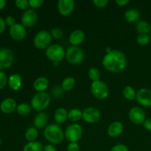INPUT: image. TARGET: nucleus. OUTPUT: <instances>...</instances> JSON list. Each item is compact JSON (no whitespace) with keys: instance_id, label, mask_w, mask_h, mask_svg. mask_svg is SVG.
Returning a JSON list of instances; mask_svg holds the SVG:
<instances>
[{"instance_id":"nucleus-22","label":"nucleus","mask_w":151,"mask_h":151,"mask_svg":"<svg viewBox=\"0 0 151 151\" xmlns=\"http://www.w3.org/2000/svg\"><path fill=\"white\" fill-rule=\"evenodd\" d=\"M54 116L58 124L63 123L68 118V112L64 108H58L56 109Z\"/></svg>"},{"instance_id":"nucleus-45","label":"nucleus","mask_w":151,"mask_h":151,"mask_svg":"<svg viewBox=\"0 0 151 151\" xmlns=\"http://www.w3.org/2000/svg\"><path fill=\"white\" fill-rule=\"evenodd\" d=\"M6 5V1L5 0H0V10L4 8Z\"/></svg>"},{"instance_id":"nucleus-32","label":"nucleus","mask_w":151,"mask_h":151,"mask_svg":"<svg viewBox=\"0 0 151 151\" xmlns=\"http://www.w3.org/2000/svg\"><path fill=\"white\" fill-rule=\"evenodd\" d=\"M150 40V35L147 34H139L137 37V42L139 45L145 46L147 45Z\"/></svg>"},{"instance_id":"nucleus-30","label":"nucleus","mask_w":151,"mask_h":151,"mask_svg":"<svg viewBox=\"0 0 151 151\" xmlns=\"http://www.w3.org/2000/svg\"><path fill=\"white\" fill-rule=\"evenodd\" d=\"M123 95L127 100H134L136 98L137 93H136L135 89L131 86L125 87L123 89Z\"/></svg>"},{"instance_id":"nucleus-29","label":"nucleus","mask_w":151,"mask_h":151,"mask_svg":"<svg viewBox=\"0 0 151 151\" xmlns=\"http://www.w3.org/2000/svg\"><path fill=\"white\" fill-rule=\"evenodd\" d=\"M17 110L18 114L22 116H27V115L29 114L32 111V107L27 103H21L19 106H17Z\"/></svg>"},{"instance_id":"nucleus-11","label":"nucleus","mask_w":151,"mask_h":151,"mask_svg":"<svg viewBox=\"0 0 151 151\" xmlns=\"http://www.w3.org/2000/svg\"><path fill=\"white\" fill-rule=\"evenodd\" d=\"M128 116L131 122L136 125L143 124L146 119V115L144 110L139 107L132 108L130 110Z\"/></svg>"},{"instance_id":"nucleus-16","label":"nucleus","mask_w":151,"mask_h":151,"mask_svg":"<svg viewBox=\"0 0 151 151\" xmlns=\"http://www.w3.org/2000/svg\"><path fill=\"white\" fill-rule=\"evenodd\" d=\"M17 104L14 99L6 98L0 104V109L4 114L13 113L17 109Z\"/></svg>"},{"instance_id":"nucleus-25","label":"nucleus","mask_w":151,"mask_h":151,"mask_svg":"<svg viewBox=\"0 0 151 151\" xmlns=\"http://www.w3.org/2000/svg\"><path fill=\"white\" fill-rule=\"evenodd\" d=\"M136 29L139 34H147L151 31V27L148 22L140 21L136 25Z\"/></svg>"},{"instance_id":"nucleus-41","label":"nucleus","mask_w":151,"mask_h":151,"mask_svg":"<svg viewBox=\"0 0 151 151\" xmlns=\"http://www.w3.org/2000/svg\"><path fill=\"white\" fill-rule=\"evenodd\" d=\"M143 125H144V128L146 130L151 131V118L145 119V121L143 123Z\"/></svg>"},{"instance_id":"nucleus-18","label":"nucleus","mask_w":151,"mask_h":151,"mask_svg":"<svg viewBox=\"0 0 151 151\" xmlns=\"http://www.w3.org/2000/svg\"><path fill=\"white\" fill-rule=\"evenodd\" d=\"M85 39V33L81 29H75L69 35V42L73 46L82 44Z\"/></svg>"},{"instance_id":"nucleus-31","label":"nucleus","mask_w":151,"mask_h":151,"mask_svg":"<svg viewBox=\"0 0 151 151\" xmlns=\"http://www.w3.org/2000/svg\"><path fill=\"white\" fill-rule=\"evenodd\" d=\"M88 78H90V80H91L93 82L100 81V72L97 68L96 67L90 68L89 70H88Z\"/></svg>"},{"instance_id":"nucleus-33","label":"nucleus","mask_w":151,"mask_h":151,"mask_svg":"<svg viewBox=\"0 0 151 151\" xmlns=\"http://www.w3.org/2000/svg\"><path fill=\"white\" fill-rule=\"evenodd\" d=\"M51 35H52V37L58 40L63 38V32L60 28H54V29H52Z\"/></svg>"},{"instance_id":"nucleus-1","label":"nucleus","mask_w":151,"mask_h":151,"mask_svg":"<svg viewBox=\"0 0 151 151\" xmlns=\"http://www.w3.org/2000/svg\"><path fill=\"white\" fill-rule=\"evenodd\" d=\"M103 65L109 72H120L126 67V57L119 50H111L103 58Z\"/></svg>"},{"instance_id":"nucleus-10","label":"nucleus","mask_w":151,"mask_h":151,"mask_svg":"<svg viewBox=\"0 0 151 151\" xmlns=\"http://www.w3.org/2000/svg\"><path fill=\"white\" fill-rule=\"evenodd\" d=\"M38 21V14L32 9H29L24 12L21 18L22 24L27 27H32L35 26Z\"/></svg>"},{"instance_id":"nucleus-35","label":"nucleus","mask_w":151,"mask_h":151,"mask_svg":"<svg viewBox=\"0 0 151 151\" xmlns=\"http://www.w3.org/2000/svg\"><path fill=\"white\" fill-rule=\"evenodd\" d=\"M7 81V78L3 72H0V89H2L6 86Z\"/></svg>"},{"instance_id":"nucleus-43","label":"nucleus","mask_w":151,"mask_h":151,"mask_svg":"<svg viewBox=\"0 0 151 151\" xmlns=\"http://www.w3.org/2000/svg\"><path fill=\"white\" fill-rule=\"evenodd\" d=\"M44 151H57V149L52 145H47L44 147Z\"/></svg>"},{"instance_id":"nucleus-15","label":"nucleus","mask_w":151,"mask_h":151,"mask_svg":"<svg viewBox=\"0 0 151 151\" xmlns=\"http://www.w3.org/2000/svg\"><path fill=\"white\" fill-rule=\"evenodd\" d=\"M10 34L11 38L16 41H22L26 36V29L21 24H15L10 27Z\"/></svg>"},{"instance_id":"nucleus-14","label":"nucleus","mask_w":151,"mask_h":151,"mask_svg":"<svg viewBox=\"0 0 151 151\" xmlns=\"http://www.w3.org/2000/svg\"><path fill=\"white\" fill-rule=\"evenodd\" d=\"M75 8L74 0H59L58 2V9L59 13L63 16L71 14Z\"/></svg>"},{"instance_id":"nucleus-4","label":"nucleus","mask_w":151,"mask_h":151,"mask_svg":"<svg viewBox=\"0 0 151 151\" xmlns=\"http://www.w3.org/2000/svg\"><path fill=\"white\" fill-rule=\"evenodd\" d=\"M46 56L53 63H59L66 56V52L62 46L52 44L46 50Z\"/></svg>"},{"instance_id":"nucleus-23","label":"nucleus","mask_w":151,"mask_h":151,"mask_svg":"<svg viewBox=\"0 0 151 151\" xmlns=\"http://www.w3.org/2000/svg\"><path fill=\"white\" fill-rule=\"evenodd\" d=\"M140 13L138 10L134 8H131L127 10L125 13V18L128 23L135 22L139 19Z\"/></svg>"},{"instance_id":"nucleus-44","label":"nucleus","mask_w":151,"mask_h":151,"mask_svg":"<svg viewBox=\"0 0 151 151\" xmlns=\"http://www.w3.org/2000/svg\"><path fill=\"white\" fill-rule=\"evenodd\" d=\"M115 2L119 6H125L130 2L129 0H116Z\"/></svg>"},{"instance_id":"nucleus-39","label":"nucleus","mask_w":151,"mask_h":151,"mask_svg":"<svg viewBox=\"0 0 151 151\" xmlns=\"http://www.w3.org/2000/svg\"><path fill=\"white\" fill-rule=\"evenodd\" d=\"M94 4L98 7H105L109 3L108 0H94Z\"/></svg>"},{"instance_id":"nucleus-19","label":"nucleus","mask_w":151,"mask_h":151,"mask_svg":"<svg viewBox=\"0 0 151 151\" xmlns=\"http://www.w3.org/2000/svg\"><path fill=\"white\" fill-rule=\"evenodd\" d=\"M49 122V116L45 112H39L37 114L34 119V125L36 128L41 129L47 126V123Z\"/></svg>"},{"instance_id":"nucleus-24","label":"nucleus","mask_w":151,"mask_h":151,"mask_svg":"<svg viewBox=\"0 0 151 151\" xmlns=\"http://www.w3.org/2000/svg\"><path fill=\"white\" fill-rule=\"evenodd\" d=\"M23 151H44V146L40 142H32L27 143Z\"/></svg>"},{"instance_id":"nucleus-2","label":"nucleus","mask_w":151,"mask_h":151,"mask_svg":"<svg viewBox=\"0 0 151 151\" xmlns=\"http://www.w3.org/2000/svg\"><path fill=\"white\" fill-rule=\"evenodd\" d=\"M44 135L47 141L55 145L60 144L64 138L63 130L57 124L47 125L44 129Z\"/></svg>"},{"instance_id":"nucleus-7","label":"nucleus","mask_w":151,"mask_h":151,"mask_svg":"<svg viewBox=\"0 0 151 151\" xmlns=\"http://www.w3.org/2000/svg\"><path fill=\"white\" fill-rule=\"evenodd\" d=\"M91 91L96 98L103 100L109 96V89L106 83L98 81L93 82L91 85Z\"/></svg>"},{"instance_id":"nucleus-21","label":"nucleus","mask_w":151,"mask_h":151,"mask_svg":"<svg viewBox=\"0 0 151 151\" xmlns=\"http://www.w3.org/2000/svg\"><path fill=\"white\" fill-rule=\"evenodd\" d=\"M49 85L48 80L44 77H39L35 81L33 86L35 89L38 92H44L47 88Z\"/></svg>"},{"instance_id":"nucleus-42","label":"nucleus","mask_w":151,"mask_h":151,"mask_svg":"<svg viewBox=\"0 0 151 151\" xmlns=\"http://www.w3.org/2000/svg\"><path fill=\"white\" fill-rule=\"evenodd\" d=\"M6 25L7 24L5 23V20L0 17V34L4 32L6 28Z\"/></svg>"},{"instance_id":"nucleus-6","label":"nucleus","mask_w":151,"mask_h":151,"mask_svg":"<svg viewBox=\"0 0 151 151\" xmlns=\"http://www.w3.org/2000/svg\"><path fill=\"white\" fill-rule=\"evenodd\" d=\"M52 40L51 33L46 30L39 31L34 38V45L38 50H44L50 47Z\"/></svg>"},{"instance_id":"nucleus-36","label":"nucleus","mask_w":151,"mask_h":151,"mask_svg":"<svg viewBox=\"0 0 151 151\" xmlns=\"http://www.w3.org/2000/svg\"><path fill=\"white\" fill-rule=\"evenodd\" d=\"M44 3V0H29V5L32 8H38Z\"/></svg>"},{"instance_id":"nucleus-47","label":"nucleus","mask_w":151,"mask_h":151,"mask_svg":"<svg viewBox=\"0 0 151 151\" xmlns=\"http://www.w3.org/2000/svg\"><path fill=\"white\" fill-rule=\"evenodd\" d=\"M150 39H151V31H150Z\"/></svg>"},{"instance_id":"nucleus-37","label":"nucleus","mask_w":151,"mask_h":151,"mask_svg":"<svg viewBox=\"0 0 151 151\" xmlns=\"http://www.w3.org/2000/svg\"><path fill=\"white\" fill-rule=\"evenodd\" d=\"M111 151H129L128 147L123 144H118L114 146Z\"/></svg>"},{"instance_id":"nucleus-27","label":"nucleus","mask_w":151,"mask_h":151,"mask_svg":"<svg viewBox=\"0 0 151 151\" xmlns=\"http://www.w3.org/2000/svg\"><path fill=\"white\" fill-rule=\"evenodd\" d=\"M38 136V131H37L36 128H33V127H30V128H27L26 132H25V138L29 142H35V140L36 139Z\"/></svg>"},{"instance_id":"nucleus-38","label":"nucleus","mask_w":151,"mask_h":151,"mask_svg":"<svg viewBox=\"0 0 151 151\" xmlns=\"http://www.w3.org/2000/svg\"><path fill=\"white\" fill-rule=\"evenodd\" d=\"M67 151H80L79 145L77 142H70L67 146Z\"/></svg>"},{"instance_id":"nucleus-20","label":"nucleus","mask_w":151,"mask_h":151,"mask_svg":"<svg viewBox=\"0 0 151 151\" xmlns=\"http://www.w3.org/2000/svg\"><path fill=\"white\" fill-rule=\"evenodd\" d=\"M22 77L19 74H13L9 77L8 85L9 87L13 91H17L22 86Z\"/></svg>"},{"instance_id":"nucleus-40","label":"nucleus","mask_w":151,"mask_h":151,"mask_svg":"<svg viewBox=\"0 0 151 151\" xmlns=\"http://www.w3.org/2000/svg\"><path fill=\"white\" fill-rule=\"evenodd\" d=\"M5 23L7 25H9L10 27H12L16 24V22H15V19L13 16H7L5 19Z\"/></svg>"},{"instance_id":"nucleus-3","label":"nucleus","mask_w":151,"mask_h":151,"mask_svg":"<svg viewBox=\"0 0 151 151\" xmlns=\"http://www.w3.org/2000/svg\"><path fill=\"white\" fill-rule=\"evenodd\" d=\"M51 101V97L47 92H38L31 100V106L38 111H41L47 109Z\"/></svg>"},{"instance_id":"nucleus-28","label":"nucleus","mask_w":151,"mask_h":151,"mask_svg":"<svg viewBox=\"0 0 151 151\" xmlns=\"http://www.w3.org/2000/svg\"><path fill=\"white\" fill-rule=\"evenodd\" d=\"M75 80L72 77H67L65 78L62 83V89L63 91H70L75 87Z\"/></svg>"},{"instance_id":"nucleus-12","label":"nucleus","mask_w":151,"mask_h":151,"mask_svg":"<svg viewBox=\"0 0 151 151\" xmlns=\"http://www.w3.org/2000/svg\"><path fill=\"white\" fill-rule=\"evenodd\" d=\"M136 100L140 105L145 107L151 106V90L142 88L138 91L136 96Z\"/></svg>"},{"instance_id":"nucleus-8","label":"nucleus","mask_w":151,"mask_h":151,"mask_svg":"<svg viewBox=\"0 0 151 151\" xmlns=\"http://www.w3.org/2000/svg\"><path fill=\"white\" fill-rule=\"evenodd\" d=\"M83 135L82 127L78 124L69 125L64 133V137L70 142H76L80 140Z\"/></svg>"},{"instance_id":"nucleus-34","label":"nucleus","mask_w":151,"mask_h":151,"mask_svg":"<svg viewBox=\"0 0 151 151\" xmlns=\"http://www.w3.org/2000/svg\"><path fill=\"white\" fill-rule=\"evenodd\" d=\"M16 5L21 10H26L29 6V1L27 0H16Z\"/></svg>"},{"instance_id":"nucleus-46","label":"nucleus","mask_w":151,"mask_h":151,"mask_svg":"<svg viewBox=\"0 0 151 151\" xmlns=\"http://www.w3.org/2000/svg\"><path fill=\"white\" fill-rule=\"evenodd\" d=\"M1 138H0V145H1Z\"/></svg>"},{"instance_id":"nucleus-13","label":"nucleus","mask_w":151,"mask_h":151,"mask_svg":"<svg viewBox=\"0 0 151 151\" xmlns=\"http://www.w3.org/2000/svg\"><path fill=\"white\" fill-rule=\"evenodd\" d=\"M82 118L88 123H94L100 119V112L96 108L89 107L83 111Z\"/></svg>"},{"instance_id":"nucleus-9","label":"nucleus","mask_w":151,"mask_h":151,"mask_svg":"<svg viewBox=\"0 0 151 151\" xmlns=\"http://www.w3.org/2000/svg\"><path fill=\"white\" fill-rule=\"evenodd\" d=\"M14 62V54L10 49H0V70L10 67Z\"/></svg>"},{"instance_id":"nucleus-5","label":"nucleus","mask_w":151,"mask_h":151,"mask_svg":"<svg viewBox=\"0 0 151 151\" xmlns=\"http://www.w3.org/2000/svg\"><path fill=\"white\" fill-rule=\"evenodd\" d=\"M66 58L68 62L72 64H78L84 60L83 51L78 46H71L66 52Z\"/></svg>"},{"instance_id":"nucleus-17","label":"nucleus","mask_w":151,"mask_h":151,"mask_svg":"<svg viewBox=\"0 0 151 151\" xmlns=\"http://www.w3.org/2000/svg\"><path fill=\"white\" fill-rule=\"evenodd\" d=\"M123 131V125L121 122L115 121L110 124L108 128V134L111 137H117Z\"/></svg>"},{"instance_id":"nucleus-26","label":"nucleus","mask_w":151,"mask_h":151,"mask_svg":"<svg viewBox=\"0 0 151 151\" xmlns=\"http://www.w3.org/2000/svg\"><path fill=\"white\" fill-rule=\"evenodd\" d=\"M83 113L81 110L78 109H71L68 112V119L72 122H77L82 118Z\"/></svg>"}]
</instances>
